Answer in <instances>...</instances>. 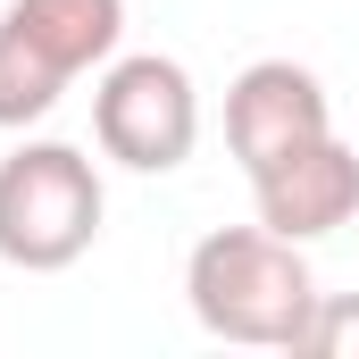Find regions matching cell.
Returning <instances> with one entry per match:
<instances>
[{
    "label": "cell",
    "instance_id": "obj_1",
    "mask_svg": "<svg viewBox=\"0 0 359 359\" xmlns=\"http://www.w3.org/2000/svg\"><path fill=\"white\" fill-rule=\"evenodd\" d=\"M184 301L217 343H251V351H301L309 318H318V276L309 243H284L276 226H217L192 243L184 259Z\"/></svg>",
    "mask_w": 359,
    "mask_h": 359
},
{
    "label": "cell",
    "instance_id": "obj_2",
    "mask_svg": "<svg viewBox=\"0 0 359 359\" xmlns=\"http://www.w3.org/2000/svg\"><path fill=\"white\" fill-rule=\"evenodd\" d=\"M109 192L76 142H17L0 159V259L25 276H59L100 243Z\"/></svg>",
    "mask_w": 359,
    "mask_h": 359
},
{
    "label": "cell",
    "instance_id": "obj_3",
    "mask_svg": "<svg viewBox=\"0 0 359 359\" xmlns=\"http://www.w3.org/2000/svg\"><path fill=\"white\" fill-rule=\"evenodd\" d=\"M92 142H100V159H117L134 176L184 168L201 142V92L184 76V59H168V50L109 59L92 84Z\"/></svg>",
    "mask_w": 359,
    "mask_h": 359
},
{
    "label": "cell",
    "instance_id": "obj_4",
    "mask_svg": "<svg viewBox=\"0 0 359 359\" xmlns=\"http://www.w3.org/2000/svg\"><path fill=\"white\" fill-rule=\"evenodd\" d=\"M318 134H334V109H326L318 67H301V59H251L226 84V151L243 159V176L276 168L284 151H301Z\"/></svg>",
    "mask_w": 359,
    "mask_h": 359
},
{
    "label": "cell",
    "instance_id": "obj_5",
    "mask_svg": "<svg viewBox=\"0 0 359 359\" xmlns=\"http://www.w3.org/2000/svg\"><path fill=\"white\" fill-rule=\"evenodd\" d=\"M251 201H259V226H276L284 243H326L359 217V151L318 134V142L284 151L276 168H259Z\"/></svg>",
    "mask_w": 359,
    "mask_h": 359
},
{
    "label": "cell",
    "instance_id": "obj_6",
    "mask_svg": "<svg viewBox=\"0 0 359 359\" xmlns=\"http://www.w3.org/2000/svg\"><path fill=\"white\" fill-rule=\"evenodd\" d=\"M8 25L76 84L84 67H109L126 42V0H8Z\"/></svg>",
    "mask_w": 359,
    "mask_h": 359
},
{
    "label": "cell",
    "instance_id": "obj_7",
    "mask_svg": "<svg viewBox=\"0 0 359 359\" xmlns=\"http://www.w3.org/2000/svg\"><path fill=\"white\" fill-rule=\"evenodd\" d=\"M59 92H67V76L0 17V126L8 134H25V126H42L50 109H59Z\"/></svg>",
    "mask_w": 359,
    "mask_h": 359
},
{
    "label": "cell",
    "instance_id": "obj_8",
    "mask_svg": "<svg viewBox=\"0 0 359 359\" xmlns=\"http://www.w3.org/2000/svg\"><path fill=\"white\" fill-rule=\"evenodd\" d=\"M301 351H318V359H359V292H318V318H309Z\"/></svg>",
    "mask_w": 359,
    "mask_h": 359
}]
</instances>
